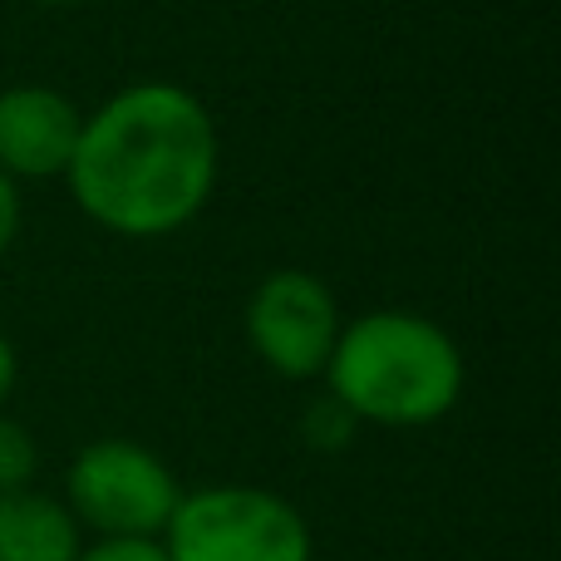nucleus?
Listing matches in <instances>:
<instances>
[{
  "label": "nucleus",
  "mask_w": 561,
  "mask_h": 561,
  "mask_svg": "<svg viewBox=\"0 0 561 561\" xmlns=\"http://www.w3.org/2000/svg\"><path fill=\"white\" fill-rule=\"evenodd\" d=\"M340 300L306 266H276L247 296V345L280 379H320L340 340Z\"/></svg>",
  "instance_id": "obj_5"
},
{
  "label": "nucleus",
  "mask_w": 561,
  "mask_h": 561,
  "mask_svg": "<svg viewBox=\"0 0 561 561\" xmlns=\"http://www.w3.org/2000/svg\"><path fill=\"white\" fill-rule=\"evenodd\" d=\"M20 217H25V203H20V183L0 173V262L10 256V247H15V237H20Z\"/></svg>",
  "instance_id": "obj_11"
},
{
  "label": "nucleus",
  "mask_w": 561,
  "mask_h": 561,
  "mask_svg": "<svg viewBox=\"0 0 561 561\" xmlns=\"http://www.w3.org/2000/svg\"><path fill=\"white\" fill-rule=\"evenodd\" d=\"M89 533L75 523L65 497L39 488L0 493V561H75Z\"/></svg>",
  "instance_id": "obj_7"
},
{
  "label": "nucleus",
  "mask_w": 561,
  "mask_h": 561,
  "mask_svg": "<svg viewBox=\"0 0 561 561\" xmlns=\"http://www.w3.org/2000/svg\"><path fill=\"white\" fill-rule=\"evenodd\" d=\"M65 503L94 537H163L183 503V483L153 448L134 438H94L69 463Z\"/></svg>",
  "instance_id": "obj_4"
},
{
  "label": "nucleus",
  "mask_w": 561,
  "mask_h": 561,
  "mask_svg": "<svg viewBox=\"0 0 561 561\" xmlns=\"http://www.w3.org/2000/svg\"><path fill=\"white\" fill-rule=\"evenodd\" d=\"M355 428H359V419L350 414V409L340 404L335 394L310 399L306 414H300V438H306L316 454H340V448H350Z\"/></svg>",
  "instance_id": "obj_9"
},
{
  "label": "nucleus",
  "mask_w": 561,
  "mask_h": 561,
  "mask_svg": "<svg viewBox=\"0 0 561 561\" xmlns=\"http://www.w3.org/2000/svg\"><path fill=\"white\" fill-rule=\"evenodd\" d=\"M222 173L217 118L187 84L138 79L84 114L65 183L94 227L158 242L203 217Z\"/></svg>",
  "instance_id": "obj_1"
},
{
  "label": "nucleus",
  "mask_w": 561,
  "mask_h": 561,
  "mask_svg": "<svg viewBox=\"0 0 561 561\" xmlns=\"http://www.w3.org/2000/svg\"><path fill=\"white\" fill-rule=\"evenodd\" d=\"M35 478H39V438L30 434V424L0 414V493L35 488Z\"/></svg>",
  "instance_id": "obj_8"
},
{
  "label": "nucleus",
  "mask_w": 561,
  "mask_h": 561,
  "mask_svg": "<svg viewBox=\"0 0 561 561\" xmlns=\"http://www.w3.org/2000/svg\"><path fill=\"white\" fill-rule=\"evenodd\" d=\"M15 385H20V355H15V345H10V335L0 330V409L10 404Z\"/></svg>",
  "instance_id": "obj_12"
},
{
  "label": "nucleus",
  "mask_w": 561,
  "mask_h": 561,
  "mask_svg": "<svg viewBox=\"0 0 561 561\" xmlns=\"http://www.w3.org/2000/svg\"><path fill=\"white\" fill-rule=\"evenodd\" d=\"M325 385L359 424L424 428L458 409L468 365L438 320L385 306L340 325Z\"/></svg>",
  "instance_id": "obj_2"
},
{
  "label": "nucleus",
  "mask_w": 561,
  "mask_h": 561,
  "mask_svg": "<svg viewBox=\"0 0 561 561\" xmlns=\"http://www.w3.org/2000/svg\"><path fill=\"white\" fill-rule=\"evenodd\" d=\"M84 108L49 84L0 89V173L15 183H49L65 178L75 158Z\"/></svg>",
  "instance_id": "obj_6"
},
{
  "label": "nucleus",
  "mask_w": 561,
  "mask_h": 561,
  "mask_svg": "<svg viewBox=\"0 0 561 561\" xmlns=\"http://www.w3.org/2000/svg\"><path fill=\"white\" fill-rule=\"evenodd\" d=\"M158 542L168 561H310L316 552L306 513L256 483H213L183 493Z\"/></svg>",
  "instance_id": "obj_3"
},
{
  "label": "nucleus",
  "mask_w": 561,
  "mask_h": 561,
  "mask_svg": "<svg viewBox=\"0 0 561 561\" xmlns=\"http://www.w3.org/2000/svg\"><path fill=\"white\" fill-rule=\"evenodd\" d=\"M75 561H168V552L158 537H94Z\"/></svg>",
  "instance_id": "obj_10"
},
{
  "label": "nucleus",
  "mask_w": 561,
  "mask_h": 561,
  "mask_svg": "<svg viewBox=\"0 0 561 561\" xmlns=\"http://www.w3.org/2000/svg\"><path fill=\"white\" fill-rule=\"evenodd\" d=\"M35 5H49V10H69V5H84V0H35Z\"/></svg>",
  "instance_id": "obj_13"
}]
</instances>
